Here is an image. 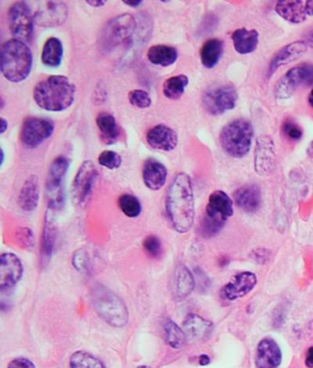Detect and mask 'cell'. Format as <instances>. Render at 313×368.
<instances>
[{
    "instance_id": "60d3db41",
    "label": "cell",
    "mask_w": 313,
    "mask_h": 368,
    "mask_svg": "<svg viewBox=\"0 0 313 368\" xmlns=\"http://www.w3.org/2000/svg\"><path fill=\"white\" fill-rule=\"evenodd\" d=\"M72 264L77 271L84 273L88 269V254L84 249H79V250L76 251L73 255Z\"/></svg>"
},
{
    "instance_id": "f546056e",
    "label": "cell",
    "mask_w": 313,
    "mask_h": 368,
    "mask_svg": "<svg viewBox=\"0 0 313 368\" xmlns=\"http://www.w3.org/2000/svg\"><path fill=\"white\" fill-rule=\"evenodd\" d=\"M96 123L100 130L101 138L107 144H114L118 140L120 132L116 118L109 112H100L96 118Z\"/></svg>"
},
{
    "instance_id": "f5cc1de1",
    "label": "cell",
    "mask_w": 313,
    "mask_h": 368,
    "mask_svg": "<svg viewBox=\"0 0 313 368\" xmlns=\"http://www.w3.org/2000/svg\"><path fill=\"white\" fill-rule=\"evenodd\" d=\"M309 154H313V142L309 147Z\"/></svg>"
},
{
    "instance_id": "7c38bea8",
    "label": "cell",
    "mask_w": 313,
    "mask_h": 368,
    "mask_svg": "<svg viewBox=\"0 0 313 368\" xmlns=\"http://www.w3.org/2000/svg\"><path fill=\"white\" fill-rule=\"evenodd\" d=\"M55 123L47 118L29 117L23 121L20 139L25 146L35 148L52 136Z\"/></svg>"
},
{
    "instance_id": "52a82bcc",
    "label": "cell",
    "mask_w": 313,
    "mask_h": 368,
    "mask_svg": "<svg viewBox=\"0 0 313 368\" xmlns=\"http://www.w3.org/2000/svg\"><path fill=\"white\" fill-rule=\"evenodd\" d=\"M137 22L131 14H121L110 20L104 27L100 39L101 49L104 52L112 51L116 47L129 40L135 32Z\"/></svg>"
},
{
    "instance_id": "2e32d148",
    "label": "cell",
    "mask_w": 313,
    "mask_h": 368,
    "mask_svg": "<svg viewBox=\"0 0 313 368\" xmlns=\"http://www.w3.org/2000/svg\"><path fill=\"white\" fill-rule=\"evenodd\" d=\"M23 275L22 261L13 253L2 254L0 257V289L1 292L19 283Z\"/></svg>"
},
{
    "instance_id": "74e56055",
    "label": "cell",
    "mask_w": 313,
    "mask_h": 368,
    "mask_svg": "<svg viewBox=\"0 0 313 368\" xmlns=\"http://www.w3.org/2000/svg\"><path fill=\"white\" fill-rule=\"evenodd\" d=\"M128 97H129L130 103L139 109H147L152 104L150 95L142 89L131 91Z\"/></svg>"
},
{
    "instance_id": "bcb514c9",
    "label": "cell",
    "mask_w": 313,
    "mask_h": 368,
    "mask_svg": "<svg viewBox=\"0 0 313 368\" xmlns=\"http://www.w3.org/2000/svg\"><path fill=\"white\" fill-rule=\"evenodd\" d=\"M142 1L141 0H125L124 4L130 6L132 8H138L139 6L142 5Z\"/></svg>"
},
{
    "instance_id": "f1b7e54d",
    "label": "cell",
    "mask_w": 313,
    "mask_h": 368,
    "mask_svg": "<svg viewBox=\"0 0 313 368\" xmlns=\"http://www.w3.org/2000/svg\"><path fill=\"white\" fill-rule=\"evenodd\" d=\"M147 57L152 64L166 67L177 62L178 53L174 47L157 44L149 48Z\"/></svg>"
},
{
    "instance_id": "1f68e13d",
    "label": "cell",
    "mask_w": 313,
    "mask_h": 368,
    "mask_svg": "<svg viewBox=\"0 0 313 368\" xmlns=\"http://www.w3.org/2000/svg\"><path fill=\"white\" fill-rule=\"evenodd\" d=\"M64 56V47L61 41L51 37L46 41L41 51V62L48 67H58L61 64Z\"/></svg>"
},
{
    "instance_id": "484cf974",
    "label": "cell",
    "mask_w": 313,
    "mask_h": 368,
    "mask_svg": "<svg viewBox=\"0 0 313 368\" xmlns=\"http://www.w3.org/2000/svg\"><path fill=\"white\" fill-rule=\"evenodd\" d=\"M182 329L187 340L199 341L208 336L213 329V323L198 314L190 313L185 318Z\"/></svg>"
},
{
    "instance_id": "ab89813d",
    "label": "cell",
    "mask_w": 313,
    "mask_h": 368,
    "mask_svg": "<svg viewBox=\"0 0 313 368\" xmlns=\"http://www.w3.org/2000/svg\"><path fill=\"white\" fill-rule=\"evenodd\" d=\"M142 245H144L146 253L151 255L152 257L157 258L162 254V243L156 236L146 237Z\"/></svg>"
},
{
    "instance_id": "836d02e7",
    "label": "cell",
    "mask_w": 313,
    "mask_h": 368,
    "mask_svg": "<svg viewBox=\"0 0 313 368\" xmlns=\"http://www.w3.org/2000/svg\"><path fill=\"white\" fill-rule=\"evenodd\" d=\"M164 335H165L166 343L173 349H180L184 346L187 338L183 329L172 320H168L164 325Z\"/></svg>"
},
{
    "instance_id": "d590c367",
    "label": "cell",
    "mask_w": 313,
    "mask_h": 368,
    "mask_svg": "<svg viewBox=\"0 0 313 368\" xmlns=\"http://www.w3.org/2000/svg\"><path fill=\"white\" fill-rule=\"evenodd\" d=\"M119 206L121 212L129 218H136L142 212V205L136 197L131 194H124L119 198Z\"/></svg>"
},
{
    "instance_id": "7402d4cb",
    "label": "cell",
    "mask_w": 313,
    "mask_h": 368,
    "mask_svg": "<svg viewBox=\"0 0 313 368\" xmlns=\"http://www.w3.org/2000/svg\"><path fill=\"white\" fill-rule=\"evenodd\" d=\"M276 13L287 22L300 25L309 16L308 1L303 0H284L276 5Z\"/></svg>"
},
{
    "instance_id": "d6986e66",
    "label": "cell",
    "mask_w": 313,
    "mask_h": 368,
    "mask_svg": "<svg viewBox=\"0 0 313 368\" xmlns=\"http://www.w3.org/2000/svg\"><path fill=\"white\" fill-rule=\"evenodd\" d=\"M146 140L154 149L166 151V152L174 150L178 144L177 132L164 124H159L149 130Z\"/></svg>"
},
{
    "instance_id": "7a4b0ae2",
    "label": "cell",
    "mask_w": 313,
    "mask_h": 368,
    "mask_svg": "<svg viewBox=\"0 0 313 368\" xmlns=\"http://www.w3.org/2000/svg\"><path fill=\"white\" fill-rule=\"evenodd\" d=\"M76 87L67 76L47 77L35 86L34 99L37 105L48 111H62L72 105Z\"/></svg>"
},
{
    "instance_id": "8992f818",
    "label": "cell",
    "mask_w": 313,
    "mask_h": 368,
    "mask_svg": "<svg viewBox=\"0 0 313 368\" xmlns=\"http://www.w3.org/2000/svg\"><path fill=\"white\" fill-rule=\"evenodd\" d=\"M253 128L249 121L237 118L222 128L220 142L223 151L234 158L246 156L251 149Z\"/></svg>"
},
{
    "instance_id": "db71d44e",
    "label": "cell",
    "mask_w": 313,
    "mask_h": 368,
    "mask_svg": "<svg viewBox=\"0 0 313 368\" xmlns=\"http://www.w3.org/2000/svg\"><path fill=\"white\" fill-rule=\"evenodd\" d=\"M4 157H5L4 151L1 150V164L4 163Z\"/></svg>"
},
{
    "instance_id": "5b68a950",
    "label": "cell",
    "mask_w": 313,
    "mask_h": 368,
    "mask_svg": "<svg viewBox=\"0 0 313 368\" xmlns=\"http://www.w3.org/2000/svg\"><path fill=\"white\" fill-rule=\"evenodd\" d=\"M234 214V203L225 191H216L208 197L205 215L201 222V236L211 238L219 233Z\"/></svg>"
},
{
    "instance_id": "b9f144b4",
    "label": "cell",
    "mask_w": 313,
    "mask_h": 368,
    "mask_svg": "<svg viewBox=\"0 0 313 368\" xmlns=\"http://www.w3.org/2000/svg\"><path fill=\"white\" fill-rule=\"evenodd\" d=\"M283 132L289 139L293 141H299L302 137V130L295 124L293 121H288L283 124Z\"/></svg>"
},
{
    "instance_id": "83f0119b",
    "label": "cell",
    "mask_w": 313,
    "mask_h": 368,
    "mask_svg": "<svg viewBox=\"0 0 313 368\" xmlns=\"http://www.w3.org/2000/svg\"><path fill=\"white\" fill-rule=\"evenodd\" d=\"M235 51L239 55H249L255 51L259 43V34L256 29H238L232 35Z\"/></svg>"
},
{
    "instance_id": "4dcf8cb0",
    "label": "cell",
    "mask_w": 313,
    "mask_h": 368,
    "mask_svg": "<svg viewBox=\"0 0 313 368\" xmlns=\"http://www.w3.org/2000/svg\"><path fill=\"white\" fill-rule=\"evenodd\" d=\"M225 50V43L219 39H210L206 41L201 50L202 64L208 69L215 67L219 63Z\"/></svg>"
},
{
    "instance_id": "d6a6232c",
    "label": "cell",
    "mask_w": 313,
    "mask_h": 368,
    "mask_svg": "<svg viewBox=\"0 0 313 368\" xmlns=\"http://www.w3.org/2000/svg\"><path fill=\"white\" fill-rule=\"evenodd\" d=\"M189 77L185 75H178L170 77L164 83V95L169 100L180 99L184 94L187 85H189Z\"/></svg>"
},
{
    "instance_id": "f6af8a7d",
    "label": "cell",
    "mask_w": 313,
    "mask_h": 368,
    "mask_svg": "<svg viewBox=\"0 0 313 368\" xmlns=\"http://www.w3.org/2000/svg\"><path fill=\"white\" fill-rule=\"evenodd\" d=\"M86 3L93 8H101L106 4V1H101V0H91V1H86Z\"/></svg>"
},
{
    "instance_id": "e0dca14e",
    "label": "cell",
    "mask_w": 313,
    "mask_h": 368,
    "mask_svg": "<svg viewBox=\"0 0 313 368\" xmlns=\"http://www.w3.org/2000/svg\"><path fill=\"white\" fill-rule=\"evenodd\" d=\"M56 212L58 210L53 207H47L41 248V260L43 266H46L50 262L55 250L56 239H58Z\"/></svg>"
},
{
    "instance_id": "6da1fadb",
    "label": "cell",
    "mask_w": 313,
    "mask_h": 368,
    "mask_svg": "<svg viewBox=\"0 0 313 368\" xmlns=\"http://www.w3.org/2000/svg\"><path fill=\"white\" fill-rule=\"evenodd\" d=\"M166 210L175 231L186 233L195 219V198L192 178L186 173L175 175L166 198Z\"/></svg>"
},
{
    "instance_id": "5bb4252c",
    "label": "cell",
    "mask_w": 313,
    "mask_h": 368,
    "mask_svg": "<svg viewBox=\"0 0 313 368\" xmlns=\"http://www.w3.org/2000/svg\"><path fill=\"white\" fill-rule=\"evenodd\" d=\"M276 166L275 144L267 135L260 136L256 142L255 169L259 176L267 177Z\"/></svg>"
},
{
    "instance_id": "8d00e7d4",
    "label": "cell",
    "mask_w": 313,
    "mask_h": 368,
    "mask_svg": "<svg viewBox=\"0 0 313 368\" xmlns=\"http://www.w3.org/2000/svg\"><path fill=\"white\" fill-rule=\"evenodd\" d=\"M98 163L104 168L109 169V170H114L118 169L121 165L122 159L118 153L113 152V151H104L98 156Z\"/></svg>"
},
{
    "instance_id": "ba28073f",
    "label": "cell",
    "mask_w": 313,
    "mask_h": 368,
    "mask_svg": "<svg viewBox=\"0 0 313 368\" xmlns=\"http://www.w3.org/2000/svg\"><path fill=\"white\" fill-rule=\"evenodd\" d=\"M70 160L60 156L53 160L50 166L46 180V192L48 207L59 210L64 205V179L69 168Z\"/></svg>"
},
{
    "instance_id": "9c48e42d",
    "label": "cell",
    "mask_w": 313,
    "mask_h": 368,
    "mask_svg": "<svg viewBox=\"0 0 313 368\" xmlns=\"http://www.w3.org/2000/svg\"><path fill=\"white\" fill-rule=\"evenodd\" d=\"M8 27L16 40L29 43L34 36V16L25 2L11 6L8 14Z\"/></svg>"
},
{
    "instance_id": "44dd1931",
    "label": "cell",
    "mask_w": 313,
    "mask_h": 368,
    "mask_svg": "<svg viewBox=\"0 0 313 368\" xmlns=\"http://www.w3.org/2000/svg\"><path fill=\"white\" fill-rule=\"evenodd\" d=\"M67 19V7L62 2H47L46 7L34 15V22L43 27L64 25Z\"/></svg>"
},
{
    "instance_id": "603a6c76",
    "label": "cell",
    "mask_w": 313,
    "mask_h": 368,
    "mask_svg": "<svg viewBox=\"0 0 313 368\" xmlns=\"http://www.w3.org/2000/svg\"><path fill=\"white\" fill-rule=\"evenodd\" d=\"M142 179L151 191H159L168 180V169L156 159L146 160L142 168Z\"/></svg>"
},
{
    "instance_id": "30bf717a",
    "label": "cell",
    "mask_w": 313,
    "mask_h": 368,
    "mask_svg": "<svg viewBox=\"0 0 313 368\" xmlns=\"http://www.w3.org/2000/svg\"><path fill=\"white\" fill-rule=\"evenodd\" d=\"M98 177V169L91 160L80 165L72 185V200L76 206H83L88 203Z\"/></svg>"
},
{
    "instance_id": "816d5d0a",
    "label": "cell",
    "mask_w": 313,
    "mask_h": 368,
    "mask_svg": "<svg viewBox=\"0 0 313 368\" xmlns=\"http://www.w3.org/2000/svg\"><path fill=\"white\" fill-rule=\"evenodd\" d=\"M309 104L313 109V88L312 89L311 93L309 95Z\"/></svg>"
},
{
    "instance_id": "f35d334b",
    "label": "cell",
    "mask_w": 313,
    "mask_h": 368,
    "mask_svg": "<svg viewBox=\"0 0 313 368\" xmlns=\"http://www.w3.org/2000/svg\"><path fill=\"white\" fill-rule=\"evenodd\" d=\"M18 245L20 247L31 250L34 246V233L29 228H20L16 233Z\"/></svg>"
},
{
    "instance_id": "3957f363",
    "label": "cell",
    "mask_w": 313,
    "mask_h": 368,
    "mask_svg": "<svg viewBox=\"0 0 313 368\" xmlns=\"http://www.w3.org/2000/svg\"><path fill=\"white\" fill-rule=\"evenodd\" d=\"M0 61L5 79L13 83H20L31 74L34 56L26 43L13 39L3 43Z\"/></svg>"
},
{
    "instance_id": "277c9868",
    "label": "cell",
    "mask_w": 313,
    "mask_h": 368,
    "mask_svg": "<svg viewBox=\"0 0 313 368\" xmlns=\"http://www.w3.org/2000/svg\"><path fill=\"white\" fill-rule=\"evenodd\" d=\"M92 304L98 316L115 328L124 327L129 320L126 304L117 295L102 285H98L92 292Z\"/></svg>"
},
{
    "instance_id": "cb8c5ba5",
    "label": "cell",
    "mask_w": 313,
    "mask_h": 368,
    "mask_svg": "<svg viewBox=\"0 0 313 368\" xmlns=\"http://www.w3.org/2000/svg\"><path fill=\"white\" fill-rule=\"evenodd\" d=\"M194 289H195V280L192 271L185 265L178 266L173 277V297L175 301H183L193 292Z\"/></svg>"
},
{
    "instance_id": "11a10c76",
    "label": "cell",
    "mask_w": 313,
    "mask_h": 368,
    "mask_svg": "<svg viewBox=\"0 0 313 368\" xmlns=\"http://www.w3.org/2000/svg\"><path fill=\"white\" fill-rule=\"evenodd\" d=\"M136 368H151V367H148V366H140V367H136Z\"/></svg>"
},
{
    "instance_id": "681fc988",
    "label": "cell",
    "mask_w": 313,
    "mask_h": 368,
    "mask_svg": "<svg viewBox=\"0 0 313 368\" xmlns=\"http://www.w3.org/2000/svg\"><path fill=\"white\" fill-rule=\"evenodd\" d=\"M8 129V121L4 118H1V133H4Z\"/></svg>"
},
{
    "instance_id": "4fadbf2b",
    "label": "cell",
    "mask_w": 313,
    "mask_h": 368,
    "mask_svg": "<svg viewBox=\"0 0 313 368\" xmlns=\"http://www.w3.org/2000/svg\"><path fill=\"white\" fill-rule=\"evenodd\" d=\"M301 85H313V64H303L288 70L276 88L277 99H288Z\"/></svg>"
},
{
    "instance_id": "8fae6325",
    "label": "cell",
    "mask_w": 313,
    "mask_h": 368,
    "mask_svg": "<svg viewBox=\"0 0 313 368\" xmlns=\"http://www.w3.org/2000/svg\"><path fill=\"white\" fill-rule=\"evenodd\" d=\"M237 100V89L228 85L206 92L202 97V103L208 114L218 116L234 109Z\"/></svg>"
},
{
    "instance_id": "ffe728a7",
    "label": "cell",
    "mask_w": 313,
    "mask_h": 368,
    "mask_svg": "<svg viewBox=\"0 0 313 368\" xmlns=\"http://www.w3.org/2000/svg\"><path fill=\"white\" fill-rule=\"evenodd\" d=\"M307 49H308V44L304 41H293V43H288L283 47L271 60L269 67H268L267 76H273V74L283 65L296 61L306 53Z\"/></svg>"
},
{
    "instance_id": "9a60e30c",
    "label": "cell",
    "mask_w": 313,
    "mask_h": 368,
    "mask_svg": "<svg viewBox=\"0 0 313 368\" xmlns=\"http://www.w3.org/2000/svg\"><path fill=\"white\" fill-rule=\"evenodd\" d=\"M258 284V278L252 272H241L234 275L220 290V297L225 301H234L248 295Z\"/></svg>"
},
{
    "instance_id": "c3c4849f",
    "label": "cell",
    "mask_w": 313,
    "mask_h": 368,
    "mask_svg": "<svg viewBox=\"0 0 313 368\" xmlns=\"http://www.w3.org/2000/svg\"><path fill=\"white\" fill-rule=\"evenodd\" d=\"M306 43L308 46H311L313 48V29L309 32L308 36H307Z\"/></svg>"
},
{
    "instance_id": "4316f807",
    "label": "cell",
    "mask_w": 313,
    "mask_h": 368,
    "mask_svg": "<svg viewBox=\"0 0 313 368\" xmlns=\"http://www.w3.org/2000/svg\"><path fill=\"white\" fill-rule=\"evenodd\" d=\"M40 182L38 177H29L20 189L19 200H18L20 209L27 212H32L36 210L40 200Z\"/></svg>"
},
{
    "instance_id": "7dc6e473",
    "label": "cell",
    "mask_w": 313,
    "mask_h": 368,
    "mask_svg": "<svg viewBox=\"0 0 313 368\" xmlns=\"http://www.w3.org/2000/svg\"><path fill=\"white\" fill-rule=\"evenodd\" d=\"M199 364L201 366H208L211 363V358L207 355H201L199 356Z\"/></svg>"
},
{
    "instance_id": "f907efd6",
    "label": "cell",
    "mask_w": 313,
    "mask_h": 368,
    "mask_svg": "<svg viewBox=\"0 0 313 368\" xmlns=\"http://www.w3.org/2000/svg\"><path fill=\"white\" fill-rule=\"evenodd\" d=\"M308 8H309V16L313 17V0H309Z\"/></svg>"
},
{
    "instance_id": "d4e9b609",
    "label": "cell",
    "mask_w": 313,
    "mask_h": 368,
    "mask_svg": "<svg viewBox=\"0 0 313 368\" xmlns=\"http://www.w3.org/2000/svg\"><path fill=\"white\" fill-rule=\"evenodd\" d=\"M235 203L244 212L253 213L259 210L262 203V194L258 185L241 186L234 195Z\"/></svg>"
},
{
    "instance_id": "7bdbcfd3",
    "label": "cell",
    "mask_w": 313,
    "mask_h": 368,
    "mask_svg": "<svg viewBox=\"0 0 313 368\" xmlns=\"http://www.w3.org/2000/svg\"><path fill=\"white\" fill-rule=\"evenodd\" d=\"M8 368H36L35 364L32 363L28 358L18 357L13 359V361L8 364Z\"/></svg>"
},
{
    "instance_id": "ac0fdd59",
    "label": "cell",
    "mask_w": 313,
    "mask_h": 368,
    "mask_svg": "<svg viewBox=\"0 0 313 368\" xmlns=\"http://www.w3.org/2000/svg\"><path fill=\"white\" fill-rule=\"evenodd\" d=\"M258 368H277L282 362V352L272 338H265L258 343L255 354Z\"/></svg>"
},
{
    "instance_id": "e575fe53",
    "label": "cell",
    "mask_w": 313,
    "mask_h": 368,
    "mask_svg": "<svg viewBox=\"0 0 313 368\" xmlns=\"http://www.w3.org/2000/svg\"><path fill=\"white\" fill-rule=\"evenodd\" d=\"M71 368H105L96 356L86 351L74 352L70 358Z\"/></svg>"
},
{
    "instance_id": "ee69618b",
    "label": "cell",
    "mask_w": 313,
    "mask_h": 368,
    "mask_svg": "<svg viewBox=\"0 0 313 368\" xmlns=\"http://www.w3.org/2000/svg\"><path fill=\"white\" fill-rule=\"evenodd\" d=\"M305 364L307 367L313 368V346L307 352Z\"/></svg>"
}]
</instances>
